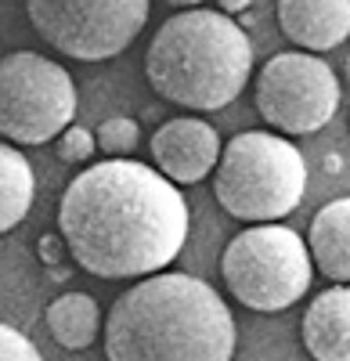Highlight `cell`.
Instances as JSON below:
<instances>
[{"label":"cell","instance_id":"obj_1","mask_svg":"<svg viewBox=\"0 0 350 361\" xmlns=\"http://www.w3.org/2000/svg\"><path fill=\"white\" fill-rule=\"evenodd\" d=\"M58 228L69 257L91 275L152 279L188 243V202L156 166L105 159L69 180Z\"/></svg>","mask_w":350,"mask_h":361},{"label":"cell","instance_id":"obj_2","mask_svg":"<svg viewBox=\"0 0 350 361\" xmlns=\"http://www.w3.org/2000/svg\"><path fill=\"white\" fill-rule=\"evenodd\" d=\"M101 336L108 361H231L235 354V322L224 296L181 271L120 293Z\"/></svg>","mask_w":350,"mask_h":361},{"label":"cell","instance_id":"obj_3","mask_svg":"<svg viewBox=\"0 0 350 361\" xmlns=\"http://www.w3.org/2000/svg\"><path fill=\"white\" fill-rule=\"evenodd\" d=\"M253 73V44L246 29L213 8H192L166 18L144 54V76L159 98L217 112L231 105Z\"/></svg>","mask_w":350,"mask_h":361},{"label":"cell","instance_id":"obj_4","mask_svg":"<svg viewBox=\"0 0 350 361\" xmlns=\"http://www.w3.org/2000/svg\"><path fill=\"white\" fill-rule=\"evenodd\" d=\"M307 192V163L300 148L271 130H246L224 145L213 173L217 202L239 221H278L293 214Z\"/></svg>","mask_w":350,"mask_h":361},{"label":"cell","instance_id":"obj_5","mask_svg":"<svg viewBox=\"0 0 350 361\" xmlns=\"http://www.w3.org/2000/svg\"><path fill=\"white\" fill-rule=\"evenodd\" d=\"M220 275L227 293L242 307L260 314H278L293 307L311 289L314 257L293 228L253 224L227 243Z\"/></svg>","mask_w":350,"mask_h":361},{"label":"cell","instance_id":"obj_6","mask_svg":"<svg viewBox=\"0 0 350 361\" xmlns=\"http://www.w3.org/2000/svg\"><path fill=\"white\" fill-rule=\"evenodd\" d=\"M76 116L73 76L37 51H11L0 62V134L11 145L62 137Z\"/></svg>","mask_w":350,"mask_h":361},{"label":"cell","instance_id":"obj_7","mask_svg":"<svg viewBox=\"0 0 350 361\" xmlns=\"http://www.w3.org/2000/svg\"><path fill=\"white\" fill-rule=\"evenodd\" d=\"M37 33L76 62L127 51L149 22V0H25Z\"/></svg>","mask_w":350,"mask_h":361},{"label":"cell","instance_id":"obj_8","mask_svg":"<svg viewBox=\"0 0 350 361\" xmlns=\"http://www.w3.org/2000/svg\"><path fill=\"white\" fill-rule=\"evenodd\" d=\"M256 112L282 134H314L339 109V80L318 54L285 51L256 73Z\"/></svg>","mask_w":350,"mask_h":361},{"label":"cell","instance_id":"obj_9","mask_svg":"<svg viewBox=\"0 0 350 361\" xmlns=\"http://www.w3.org/2000/svg\"><path fill=\"white\" fill-rule=\"evenodd\" d=\"M220 134L199 116L166 119L152 137V159L173 185H199L220 166Z\"/></svg>","mask_w":350,"mask_h":361},{"label":"cell","instance_id":"obj_10","mask_svg":"<svg viewBox=\"0 0 350 361\" xmlns=\"http://www.w3.org/2000/svg\"><path fill=\"white\" fill-rule=\"evenodd\" d=\"M278 25L304 51H332L350 37V0H278Z\"/></svg>","mask_w":350,"mask_h":361},{"label":"cell","instance_id":"obj_11","mask_svg":"<svg viewBox=\"0 0 350 361\" xmlns=\"http://www.w3.org/2000/svg\"><path fill=\"white\" fill-rule=\"evenodd\" d=\"M300 336L314 361H350V286H332L311 300Z\"/></svg>","mask_w":350,"mask_h":361},{"label":"cell","instance_id":"obj_12","mask_svg":"<svg viewBox=\"0 0 350 361\" xmlns=\"http://www.w3.org/2000/svg\"><path fill=\"white\" fill-rule=\"evenodd\" d=\"M307 246L314 257V267L329 282L350 286V195L325 202L311 221Z\"/></svg>","mask_w":350,"mask_h":361},{"label":"cell","instance_id":"obj_13","mask_svg":"<svg viewBox=\"0 0 350 361\" xmlns=\"http://www.w3.org/2000/svg\"><path fill=\"white\" fill-rule=\"evenodd\" d=\"M47 329H51L54 343H62L69 350H83V347H91L98 340V329H105V325H101V311L94 304V296L65 293V296L51 300Z\"/></svg>","mask_w":350,"mask_h":361},{"label":"cell","instance_id":"obj_14","mask_svg":"<svg viewBox=\"0 0 350 361\" xmlns=\"http://www.w3.org/2000/svg\"><path fill=\"white\" fill-rule=\"evenodd\" d=\"M0 173H4V188H0V228L11 231L25 221L29 206H33V166L8 141L0 148Z\"/></svg>","mask_w":350,"mask_h":361},{"label":"cell","instance_id":"obj_15","mask_svg":"<svg viewBox=\"0 0 350 361\" xmlns=\"http://www.w3.org/2000/svg\"><path fill=\"white\" fill-rule=\"evenodd\" d=\"M137 137H141V127L130 116H112L98 127V148L108 152L112 159H127L137 148Z\"/></svg>","mask_w":350,"mask_h":361},{"label":"cell","instance_id":"obj_16","mask_svg":"<svg viewBox=\"0 0 350 361\" xmlns=\"http://www.w3.org/2000/svg\"><path fill=\"white\" fill-rule=\"evenodd\" d=\"M98 148V134H91L87 127H69L62 137H58V159L65 163H87Z\"/></svg>","mask_w":350,"mask_h":361},{"label":"cell","instance_id":"obj_17","mask_svg":"<svg viewBox=\"0 0 350 361\" xmlns=\"http://www.w3.org/2000/svg\"><path fill=\"white\" fill-rule=\"evenodd\" d=\"M0 354H4V361H44L40 350L11 325H0Z\"/></svg>","mask_w":350,"mask_h":361},{"label":"cell","instance_id":"obj_18","mask_svg":"<svg viewBox=\"0 0 350 361\" xmlns=\"http://www.w3.org/2000/svg\"><path fill=\"white\" fill-rule=\"evenodd\" d=\"M65 253H69V246H65V238H62V235H44V238H40V257H44L51 267L62 260Z\"/></svg>","mask_w":350,"mask_h":361},{"label":"cell","instance_id":"obj_19","mask_svg":"<svg viewBox=\"0 0 350 361\" xmlns=\"http://www.w3.org/2000/svg\"><path fill=\"white\" fill-rule=\"evenodd\" d=\"M249 4H253V0H217V8H220L224 15H242Z\"/></svg>","mask_w":350,"mask_h":361},{"label":"cell","instance_id":"obj_20","mask_svg":"<svg viewBox=\"0 0 350 361\" xmlns=\"http://www.w3.org/2000/svg\"><path fill=\"white\" fill-rule=\"evenodd\" d=\"M166 4H173V8H185V11H192V8H199L202 0H166Z\"/></svg>","mask_w":350,"mask_h":361},{"label":"cell","instance_id":"obj_21","mask_svg":"<svg viewBox=\"0 0 350 361\" xmlns=\"http://www.w3.org/2000/svg\"><path fill=\"white\" fill-rule=\"evenodd\" d=\"M343 69H346V80H350V54H346V66Z\"/></svg>","mask_w":350,"mask_h":361}]
</instances>
